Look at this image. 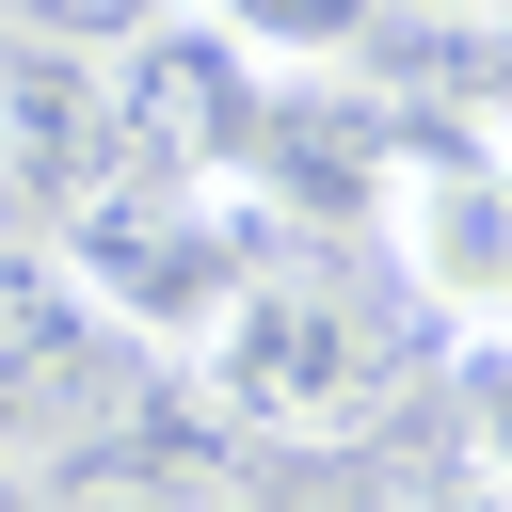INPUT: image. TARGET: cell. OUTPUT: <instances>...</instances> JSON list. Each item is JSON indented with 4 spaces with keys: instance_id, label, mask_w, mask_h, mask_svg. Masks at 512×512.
Instances as JSON below:
<instances>
[{
    "instance_id": "obj_8",
    "label": "cell",
    "mask_w": 512,
    "mask_h": 512,
    "mask_svg": "<svg viewBox=\"0 0 512 512\" xmlns=\"http://www.w3.org/2000/svg\"><path fill=\"white\" fill-rule=\"evenodd\" d=\"M144 16H176V0H16V32H64V48H128Z\"/></svg>"
},
{
    "instance_id": "obj_9",
    "label": "cell",
    "mask_w": 512,
    "mask_h": 512,
    "mask_svg": "<svg viewBox=\"0 0 512 512\" xmlns=\"http://www.w3.org/2000/svg\"><path fill=\"white\" fill-rule=\"evenodd\" d=\"M0 240H48V208H32V176H16V128H0Z\"/></svg>"
},
{
    "instance_id": "obj_6",
    "label": "cell",
    "mask_w": 512,
    "mask_h": 512,
    "mask_svg": "<svg viewBox=\"0 0 512 512\" xmlns=\"http://www.w3.org/2000/svg\"><path fill=\"white\" fill-rule=\"evenodd\" d=\"M0 128H16L32 208H80V192L112 176V80H96V48H64V32H0Z\"/></svg>"
},
{
    "instance_id": "obj_5",
    "label": "cell",
    "mask_w": 512,
    "mask_h": 512,
    "mask_svg": "<svg viewBox=\"0 0 512 512\" xmlns=\"http://www.w3.org/2000/svg\"><path fill=\"white\" fill-rule=\"evenodd\" d=\"M128 400V336L64 288V256L48 240H0V464H16V432H80V416H112Z\"/></svg>"
},
{
    "instance_id": "obj_10",
    "label": "cell",
    "mask_w": 512,
    "mask_h": 512,
    "mask_svg": "<svg viewBox=\"0 0 512 512\" xmlns=\"http://www.w3.org/2000/svg\"><path fill=\"white\" fill-rule=\"evenodd\" d=\"M272 512H400V496H368V480H320V496H272Z\"/></svg>"
},
{
    "instance_id": "obj_4",
    "label": "cell",
    "mask_w": 512,
    "mask_h": 512,
    "mask_svg": "<svg viewBox=\"0 0 512 512\" xmlns=\"http://www.w3.org/2000/svg\"><path fill=\"white\" fill-rule=\"evenodd\" d=\"M96 80H112V160L128 176H240L256 160V48L224 32V16H144L128 48H96Z\"/></svg>"
},
{
    "instance_id": "obj_2",
    "label": "cell",
    "mask_w": 512,
    "mask_h": 512,
    "mask_svg": "<svg viewBox=\"0 0 512 512\" xmlns=\"http://www.w3.org/2000/svg\"><path fill=\"white\" fill-rule=\"evenodd\" d=\"M48 256L128 352H208V320L288 256V192H256V176H128L112 160L80 208H48Z\"/></svg>"
},
{
    "instance_id": "obj_1",
    "label": "cell",
    "mask_w": 512,
    "mask_h": 512,
    "mask_svg": "<svg viewBox=\"0 0 512 512\" xmlns=\"http://www.w3.org/2000/svg\"><path fill=\"white\" fill-rule=\"evenodd\" d=\"M192 400H208V432H224V448L352 464L368 432H400V400H416V336H400V304H384L368 272H336V256H304V240H288V256L208 320Z\"/></svg>"
},
{
    "instance_id": "obj_3",
    "label": "cell",
    "mask_w": 512,
    "mask_h": 512,
    "mask_svg": "<svg viewBox=\"0 0 512 512\" xmlns=\"http://www.w3.org/2000/svg\"><path fill=\"white\" fill-rule=\"evenodd\" d=\"M368 240H384V272H400V304L416 320H448V336H512V160L496 144H384V176H368Z\"/></svg>"
},
{
    "instance_id": "obj_7",
    "label": "cell",
    "mask_w": 512,
    "mask_h": 512,
    "mask_svg": "<svg viewBox=\"0 0 512 512\" xmlns=\"http://www.w3.org/2000/svg\"><path fill=\"white\" fill-rule=\"evenodd\" d=\"M192 16H224L240 48H272V64H352L400 0H192Z\"/></svg>"
},
{
    "instance_id": "obj_11",
    "label": "cell",
    "mask_w": 512,
    "mask_h": 512,
    "mask_svg": "<svg viewBox=\"0 0 512 512\" xmlns=\"http://www.w3.org/2000/svg\"><path fill=\"white\" fill-rule=\"evenodd\" d=\"M192 512H240V496H192Z\"/></svg>"
},
{
    "instance_id": "obj_12",
    "label": "cell",
    "mask_w": 512,
    "mask_h": 512,
    "mask_svg": "<svg viewBox=\"0 0 512 512\" xmlns=\"http://www.w3.org/2000/svg\"><path fill=\"white\" fill-rule=\"evenodd\" d=\"M0 512H16V464H0Z\"/></svg>"
}]
</instances>
